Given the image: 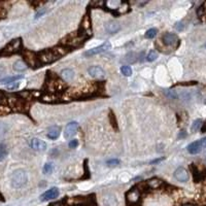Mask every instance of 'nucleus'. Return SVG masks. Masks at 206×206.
Segmentation results:
<instances>
[{
    "instance_id": "nucleus-1",
    "label": "nucleus",
    "mask_w": 206,
    "mask_h": 206,
    "mask_svg": "<svg viewBox=\"0 0 206 206\" xmlns=\"http://www.w3.org/2000/svg\"><path fill=\"white\" fill-rule=\"evenodd\" d=\"M28 174L24 169H17L10 175V186L14 189H21L27 184Z\"/></svg>"
},
{
    "instance_id": "nucleus-2",
    "label": "nucleus",
    "mask_w": 206,
    "mask_h": 206,
    "mask_svg": "<svg viewBox=\"0 0 206 206\" xmlns=\"http://www.w3.org/2000/svg\"><path fill=\"white\" fill-rule=\"evenodd\" d=\"M111 49V43L106 41V42L102 43L100 45H97V46H94V48H91L89 50H87L85 52V56L86 57H92V56H95V55H98V54H101V53H104L106 51L110 50Z\"/></svg>"
},
{
    "instance_id": "nucleus-3",
    "label": "nucleus",
    "mask_w": 206,
    "mask_h": 206,
    "mask_svg": "<svg viewBox=\"0 0 206 206\" xmlns=\"http://www.w3.org/2000/svg\"><path fill=\"white\" fill-rule=\"evenodd\" d=\"M59 194H60V192H59V190H58V188L54 187V188L50 189V190H48L46 192L43 193L42 195L40 196V200L41 201H50V200H54V199H56V198H58Z\"/></svg>"
},
{
    "instance_id": "nucleus-4",
    "label": "nucleus",
    "mask_w": 206,
    "mask_h": 206,
    "mask_svg": "<svg viewBox=\"0 0 206 206\" xmlns=\"http://www.w3.org/2000/svg\"><path fill=\"white\" fill-rule=\"evenodd\" d=\"M89 74L91 75L94 78H98V79H102L105 77V71L104 69L100 66H91L88 69Z\"/></svg>"
},
{
    "instance_id": "nucleus-5",
    "label": "nucleus",
    "mask_w": 206,
    "mask_h": 206,
    "mask_svg": "<svg viewBox=\"0 0 206 206\" xmlns=\"http://www.w3.org/2000/svg\"><path fill=\"white\" fill-rule=\"evenodd\" d=\"M77 128H78V124L77 122H70L69 124L65 127V130H64V137L66 139H69L71 137L76 134Z\"/></svg>"
},
{
    "instance_id": "nucleus-6",
    "label": "nucleus",
    "mask_w": 206,
    "mask_h": 206,
    "mask_svg": "<svg viewBox=\"0 0 206 206\" xmlns=\"http://www.w3.org/2000/svg\"><path fill=\"white\" fill-rule=\"evenodd\" d=\"M29 144L30 146H31V148H33L34 151H38V152H43V151H45L46 147H48L46 143L39 138H32L31 140H30Z\"/></svg>"
},
{
    "instance_id": "nucleus-7",
    "label": "nucleus",
    "mask_w": 206,
    "mask_h": 206,
    "mask_svg": "<svg viewBox=\"0 0 206 206\" xmlns=\"http://www.w3.org/2000/svg\"><path fill=\"white\" fill-rule=\"evenodd\" d=\"M104 28L107 33L116 34L121 30V25H120V23L117 22V21H109V22L105 23Z\"/></svg>"
},
{
    "instance_id": "nucleus-8",
    "label": "nucleus",
    "mask_w": 206,
    "mask_h": 206,
    "mask_svg": "<svg viewBox=\"0 0 206 206\" xmlns=\"http://www.w3.org/2000/svg\"><path fill=\"white\" fill-rule=\"evenodd\" d=\"M174 176L180 182H187L189 180V173L187 171V169H184V167H178L174 171Z\"/></svg>"
},
{
    "instance_id": "nucleus-9",
    "label": "nucleus",
    "mask_w": 206,
    "mask_h": 206,
    "mask_svg": "<svg viewBox=\"0 0 206 206\" xmlns=\"http://www.w3.org/2000/svg\"><path fill=\"white\" fill-rule=\"evenodd\" d=\"M162 40L164 41L166 45H169V46H172V45H175L178 41V37L175 35L174 33H170V32H167L163 35L162 37Z\"/></svg>"
},
{
    "instance_id": "nucleus-10",
    "label": "nucleus",
    "mask_w": 206,
    "mask_h": 206,
    "mask_svg": "<svg viewBox=\"0 0 206 206\" xmlns=\"http://www.w3.org/2000/svg\"><path fill=\"white\" fill-rule=\"evenodd\" d=\"M187 150H188V152L190 153L191 155L199 154V153L201 152V150H202V145H201L200 140L194 141V142L190 143V144L188 145V147H187Z\"/></svg>"
},
{
    "instance_id": "nucleus-11",
    "label": "nucleus",
    "mask_w": 206,
    "mask_h": 206,
    "mask_svg": "<svg viewBox=\"0 0 206 206\" xmlns=\"http://www.w3.org/2000/svg\"><path fill=\"white\" fill-rule=\"evenodd\" d=\"M103 205L104 206H118V200L113 195H106L103 197Z\"/></svg>"
},
{
    "instance_id": "nucleus-12",
    "label": "nucleus",
    "mask_w": 206,
    "mask_h": 206,
    "mask_svg": "<svg viewBox=\"0 0 206 206\" xmlns=\"http://www.w3.org/2000/svg\"><path fill=\"white\" fill-rule=\"evenodd\" d=\"M60 135V127L58 126H52V127L49 129L48 132V137L52 140H55L59 137Z\"/></svg>"
},
{
    "instance_id": "nucleus-13",
    "label": "nucleus",
    "mask_w": 206,
    "mask_h": 206,
    "mask_svg": "<svg viewBox=\"0 0 206 206\" xmlns=\"http://www.w3.org/2000/svg\"><path fill=\"white\" fill-rule=\"evenodd\" d=\"M58 59V56L55 55L54 53L51 52H45L42 54V57H41V60H42L44 63H50V62H54Z\"/></svg>"
},
{
    "instance_id": "nucleus-14",
    "label": "nucleus",
    "mask_w": 206,
    "mask_h": 206,
    "mask_svg": "<svg viewBox=\"0 0 206 206\" xmlns=\"http://www.w3.org/2000/svg\"><path fill=\"white\" fill-rule=\"evenodd\" d=\"M12 69L15 71H17V72H23V71H25L27 69V64L24 61H22V60H18L12 65Z\"/></svg>"
},
{
    "instance_id": "nucleus-15",
    "label": "nucleus",
    "mask_w": 206,
    "mask_h": 206,
    "mask_svg": "<svg viewBox=\"0 0 206 206\" xmlns=\"http://www.w3.org/2000/svg\"><path fill=\"white\" fill-rule=\"evenodd\" d=\"M61 76L67 82H70V80H72L74 78V72L70 68H65V69H63L61 71Z\"/></svg>"
},
{
    "instance_id": "nucleus-16",
    "label": "nucleus",
    "mask_w": 206,
    "mask_h": 206,
    "mask_svg": "<svg viewBox=\"0 0 206 206\" xmlns=\"http://www.w3.org/2000/svg\"><path fill=\"white\" fill-rule=\"evenodd\" d=\"M22 78H23L22 75H17V76H8V77H5V78L0 79V84L11 85V84H14V83H17L18 80H20V79H22Z\"/></svg>"
},
{
    "instance_id": "nucleus-17",
    "label": "nucleus",
    "mask_w": 206,
    "mask_h": 206,
    "mask_svg": "<svg viewBox=\"0 0 206 206\" xmlns=\"http://www.w3.org/2000/svg\"><path fill=\"white\" fill-rule=\"evenodd\" d=\"M20 44H21V39H15V40H12L8 45H7L5 50L9 51V52H15V51H17L19 49Z\"/></svg>"
},
{
    "instance_id": "nucleus-18",
    "label": "nucleus",
    "mask_w": 206,
    "mask_h": 206,
    "mask_svg": "<svg viewBox=\"0 0 206 206\" xmlns=\"http://www.w3.org/2000/svg\"><path fill=\"white\" fill-rule=\"evenodd\" d=\"M7 154H8V151H7L6 145L3 144V143H0V162L3 161L6 158Z\"/></svg>"
},
{
    "instance_id": "nucleus-19",
    "label": "nucleus",
    "mask_w": 206,
    "mask_h": 206,
    "mask_svg": "<svg viewBox=\"0 0 206 206\" xmlns=\"http://www.w3.org/2000/svg\"><path fill=\"white\" fill-rule=\"evenodd\" d=\"M157 33H158V30H157L156 28H151V29H148L146 32H145L144 37L145 38H147V39H152V38H154V37L156 36Z\"/></svg>"
},
{
    "instance_id": "nucleus-20",
    "label": "nucleus",
    "mask_w": 206,
    "mask_h": 206,
    "mask_svg": "<svg viewBox=\"0 0 206 206\" xmlns=\"http://www.w3.org/2000/svg\"><path fill=\"white\" fill-rule=\"evenodd\" d=\"M121 72L122 74H124L125 76H131L132 75V69L130 66L128 65H124L121 67Z\"/></svg>"
},
{
    "instance_id": "nucleus-21",
    "label": "nucleus",
    "mask_w": 206,
    "mask_h": 206,
    "mask_svg": "<svg viewBox=\"0 0 206 206\" xmlns=\"http://www.w3.org/2000/svg\"><path fill=\"white\" fill-rule=\"evenodd\" d=\"M201 126H202V120L198 119V120L194 121V123H193L192 126H191V130H192L193 132H196L201 128Z\"/></svg>"
},
{
    "instance_id": "nucleus-22",
    "label": "nucleus",
    "mask_w": 206,
    "mask_h": 206,
    "mask_svg": "<svg viewBox=\"0 0 206 206\" xmlns=\"http://www.w3.org/2000/svg\"><path fill=\"white\" fill-rule=\"evenodd\" d=\"M157 58H158V53L156 52V51H151L150 53H148V55L146 56V60L148 62H154L157 60Z\"/></svg>"
},
{
    "instance_id": "nucleus-23",
    "label": "nucleus",
    "mask_w": 206,
    "mask_h": 206,
    "mask_svg": "<svg viewBox=\"0 0 206 206\" xmlns=\"http://www.w3.org/2000/svg\"><path fill=\"white\" fill-rule=\"evenodd\" d=\"M54 171V164L53 163H46L43 166V172L45 174H50Z\"/></svg>"
},
{
    "instance_id": "nucleus-24",
    "label": "nucleus",
    "mask_w": 206,
    "mask_h": 206,
    "mask_svg": "<svg viewBox=\"0 0 206 206\" xmlns=\"http://www.w3.org/2000/svg\"><path fill=\"white\" fill-rule=\"evenodd\" d=\"M165 95L167 96L170 99H177V94L175 93V91L172 90H166L165 91Z\"/></svg>"
},
{
    "instance_id": "nucleus-25",
    "label": "nucleus",
    "mask_w": 206,
    "mask_h": 206,
    "mask_svg": "<svg viewBox=\"0 0 206 206\" xmlns=\"http://www.w3.org/2000/svg\"><path fill=\"white\" fill-rule=\"evenodd\" d=\"M106 164L108 166H110V167H116V166H118L120 164V160H118V159H109L108 161L106 162Z\"/></svg>"
},
{
    "instance_id": "nucleus-26",
    "label": "nucleus",
    "mask_w": 206,
    "mask_h": 206,
    "mask_svg": "<svg viewBox=\"0 0 206 206\" xmlns=\"http://www.w3.org/2000/svg\"><path fill=\"white\" fill-rule=\"evenodd\" d=\"M120 179L123 181V182H127V181L130 180V175L128 174V173L124 172V173H122V174H121Z\"/></svg>"
},
{
    "instance_id": "nucleus-27",
    "label": "nucleus",
    "mask_w": 206,
    "mask_h": 206,
    "mask_svg": "<svg viewBox=\"0 0 206 206\" xmlns=\"http://www.w3.org/2000/svg\"><path fill=\"white\" fill-rule=\"evenodd\" d=\"M19 88H20V83L18 82L7 86V90H16V89H19Z\"/></svg>"
},
{
    "instance_id": "nucleus-28",
    "label": "nucleus",
    "mask_w": 206,
    "mask_h": 206,
    "mask_svg": "<svg viewBox=\"0 0 206 206\" xmlns=\"http://www.w3.org/2000/svg\"><path fill=\"white\" fill-rule=\"evenodd\" d=\"M68 145H69V147H70V148H75V147L78 145V141H77L76 139H72V140L69 141Z\"/></svg>"
},
{
    "instance_id": "nucleus-29",
    "label": "nucleus",
    "mask_w": 206,
    "mask_h": 206,
    "mask_svg": "<svg viewBox=\"0 0 206 206\" xmlns=\"http://www.w3.org/2000/svg\"><path fill=\"white\" fill-rule=\"evenodd\" d=\"M175 29L177 30V31H182V30L184 29V23H181V22H178V23H176L175 24Z\"/></svg>"
},
{
    "instance_id": "nucleus-30",
    "label": "nucleus",
    "mask_w": 206,
    "mask_h": 206,
    "mask_svg": "<svg viewBox=\"0 0 206 206\" xmlns=\"http://www.w3.org/2000/svg\"><path fill=\"white\" fill-rule=\"evenodd\" d=\"M141 73H142V75L144 77H150L151 76L150 74L152 73V70H151V69H148V68H146V69H143Z\"/></svg>"
},
{
    "instance_id": "nucleus-31",
    "label": "nucleus",
    "mask_w": 206,
    "mask_h": 206,
    "mask_svg": "<svg viewBox=\"0 0 206 206\" xmlns=\"http://www.w3.org/2000/svg\"><path fill=\"white\" fill-rule=\"evenodd\" d=\"M45 14V9H41V10H39L38 12H37L36 15H35V20H37V19H39L41 16H43V15Z\"/></svg>"
},
{
    "instance_id": "nucleus-32",
    "label": "nucleus",
    "mask_w": 206,
    "mask_h": 206,
    "mask_svg": "<svg viewBox=\"0 0 206 206\" xmlns=\"http://www.w3.org/2000/svg\"><path fill=\"white\" fill-rule=\"evenodd\" d=\"M6 131V128H5V125H3V123H0V135L5 133Z\"/></svg>"
},
{
    "instance_id": "nucleus-33",
    "label": "nucleus",
    "mask_w": 206,
    "mask_h": 206,
    "mask_svg": "<svg viewBox=\"0 0 206 206\" xmlns=\"http://www.w3.org/2000/svg\"><path fill=\"white\" fill-rule=\"evenodd\" d=\"M5 15H6V11H5L4 9L2 8V7H0V19L4 18Z\"/></svg>"
},
{
    "instance_id": "nucleus-34",
    "label": "nucleus",
    "mask_w": 206,
    "mask_h": 206,
    "mask_svg": "<svg viewBox=\"0 0 206 206\" xmlns=\"http://www.w3.org/2000/svg\"><path fill=\"white\" fill-rule=\"evenodd\" d=\"M200 142H201L202 147H204V148H206V137H204V138H202L201 140H200Z\"/></svg>"
},
{
    "instance_id": "nucleus-35",
    "label": "nucleus",
    "mask_w": 206,
    "mask_h": 206,
    "mask_svg": "<svg viewBox=\"0 0 206 206\" xmlns=\"http://www.w3.org/2000/svg\"><path fill=\"white\" fill-rule=\"evenodd\" d=\"M4 71H5V68H4V66H3V65H1V64H0V76H1V75H2L3 73H4Z\"/></svg>"
},
{
    "instance_id": "nucleus-36",
    "label": "nucleus",
    "mask_w": 206,
    "mask_h": 206,
    "mask_svg": "<svg viewBox=\"0 0 206 206\" xmlns=\"http://www.w3.org/2000/svg\"><path fill=\"white\" fill-rule=\"evenodd\" d=\"M205 48H206V43H205Z\"/></svg>"
}]
</instances>
